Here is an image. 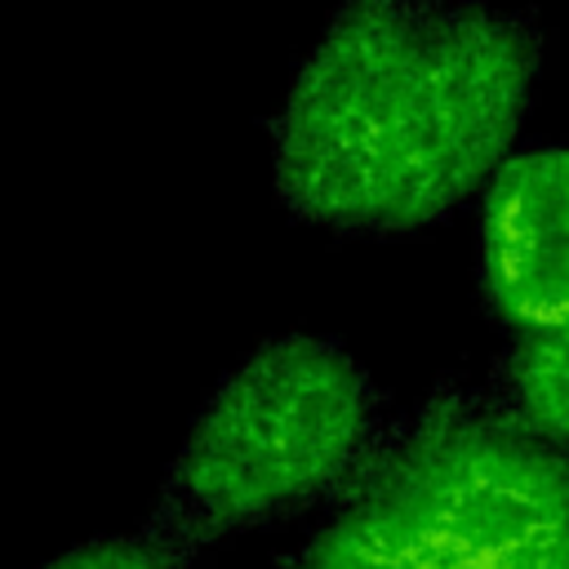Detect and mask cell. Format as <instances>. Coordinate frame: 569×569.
I'll return each mask as SVG.
<instances>
[{"label": "cell", "instance_id": "cell-1", "mask_svg": "<svg viewBox=\"0 0 569 569\" xmlns=\"http://www.w3.org/2000/svg\"><path fill=\"white\" fill-rule=\"evenodd\" d=\"M542 49L489 0H338L271 120L276 200L360 236L449 218L516 151Z\"/></svg>", "mask_w": 569, "mask_h": 569}, {"label": "cell", "instance_id": "cell-2", "mask_svg": "<svg viewBox=\"0 0 569 569\" xmlns=\"http://www.w3.org/2000/svg\"><path fill=\"white\" fill-rule=\"evenodd\" d=\"M307 569H569V449L436 396L338 493Z\"/></svg>", "mask_w": 569, "mask_h": 569}, {"label": "cell", "instance_id": "cell-3", "mask_svg": "<svg viewBox=\"0 0 569 569\" xmlns=\"http://www.w3.org/2000/svg\"><path fill=\"white\" fill-rule=\"evenodd\" d=\"M378 387L333 338L253 347L191 418L156 507L182 547L231 538L338 498L378 449Z\"/></svg>", "mask_w": 569, "mask_h": 569}, {"label": "cell", "instance_id": "cell-4", "mask_svg": "<svg viewBox=\"0 0 569 569\" xmlns=\"http://www.w3.org/2000/svg\"><path fill=\"white\" fill-rule=\"evenodd\" d=\"M480 289L520 333L569 325V147L511 151L480 191Z\"/></svg>", "mask_w": 569, "mask_h": 569}, {"label": "cell", "instance_id": "cell-5", "mask_svg": "<svg viewBox=\"0 0 569 569\" xmlns=\"http://www.w3.org/2000/svg\"><path fill=\"white\" fill-rule=\"evenodd\" d=\"M498 409L569 449V325L516 338L498 369Z\"/></svg>", "mask_w": 569, "mask_h": 569}, {"label": "cell", "instance_id": "cell-6", "mask_svg": "<svg viewBox=\"0 0 569 569\" xmlns=\"http://www.w3.org/2000/svg\"><path fill=\"white\" fill-rule=\"evenodd\" d=\"M40 569H191V547H182L164 529L111 533V538H89Z\"/></svg>", "mask_w": 569, "mask_h": 569}, {"label": "cell", "instance_id": "cell-7", "mask_svg": "<svg viewBox=\"0 0 569 569\" xmlns=\"http://www.w3.org/2000/svg\"><path fill=\"white\" fill-rule=\"evenodd\" d=\"M284 569H307V560H302V565H284Z\"/></svg>", "mask_w": 569, "mask_h": 569}]
</instances>
